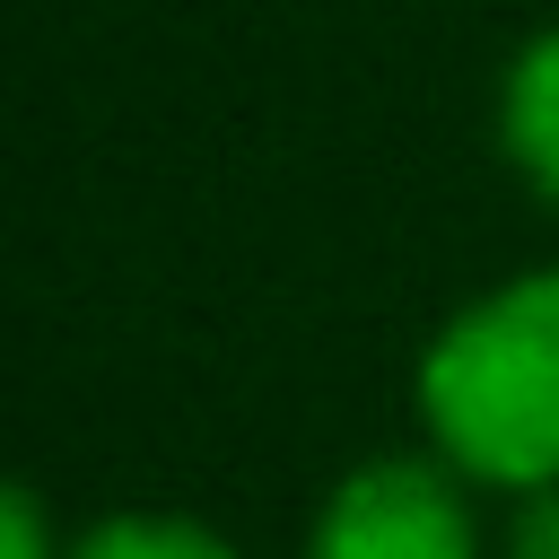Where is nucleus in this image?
Instances as JSON below:
<instances>
[{"mask_svg": "<svg viewBox=\"0 0 559 559\" xmlns=\"http://www.w3.org/2000/svg\"><path fill=\"white\" fill-rule=\"evenodd\" d=\"M507 559H559V489H533V498L515 507Z\"/></svg>", "mask_w": 559, "mask_h": 559, "instance_id": "obj_6", "label": "nucleus"}, {"mask_svg": "<svg viewBox=\"0 0 559 559\" xmlns=\"http://www.w3.org/2000/svg\"><path fill=\"white\" fill-rule=\"evenodd\" d=\"M306 559H480V524L454 463L376 454L332 480Z\"/></svg>", "mask_w": 559, "mask_h": 559, "instance_id": "obj_2", "label": "nucleus"}, {"mask_svg": "<svg viewBox=\"0 0 559 559\" xmlns=\"http://www.w3.org/2000/svg\"><path fill=\"white\" fill-rule=\"evenodd\" d=\"M0 559H61L52 542V515L26 480H0Z\"/></svg>", "mask_w": 559, "mask_h": 559, "instance_id": "obj_5", "label": "nucleus"}, {"mask_svg": "<svg viewBox=\"0 0 559 559\" xmlns=\"http://www.w3.org/2000/svg\"><path fill=\"white\" fill-rule=\"evenodd\" d=\"M70 559H236V542L210 533V524H192V515H148V507H131V515L87 524V533L70 542Z\"/></svg>", "mask_w": 559, "mask_h": 559, "instance_id": "obj_4", "label": "nucleus"}, {"mask_svg": "<svg viewBox=\"0 0 559 559\" xmlns=\"http://www.w3.org/2000/svg\"><path fill=\"white\" fill-rule=\"evenodd\" d=\"M498 148L559 210V26H542L498 79Z\"/></svg>", "mask_w": 559, "mask_h": 559, "instance_id": "obj_3", "label": "nucleus"}, {"mask_svg": "<svg viewBox=\"0 0 559 559\" xmlns=\"http://www.w3.org/2000/svg\"><path fill=\"white\" fill-rule=\"evenodd\" d=\"M437 463L480 489H559V262L472 297L419 358Z\"/></svg>", "mask_w": 559, "mask_h": 559, "instance_id": "obj_1", "label": "nucleus"}]
</instances>
